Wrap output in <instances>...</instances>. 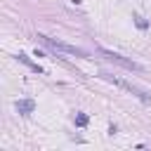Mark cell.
Returning a JSON list of instances; mask_svg holds the SVG:
<instances>
[{
  "label": "cell",
  "instance_id": "cell-1",
  "mask_svg": "<svg viewBox=\"0 0 151 151\" xmlns=\"http://www.w3.org/2000/svg\"><path fill=\"white\" fill-rule=\"evenodd\" d=\"M38 40H40L45 47H50V50H54V52H61V54H73V57H80V59H87V57H90L87 50L76 47V45H68V42L57 40V38H47V35H42V33H38Z\"/></svg>",
  "mask_w": 151,
  "mask_h": 151
},
{
  "label": "cell",
  "instance_id": "cell-2",
  "mask_svg": "<svg viewBox=\"0 0 151 151\" xmlns=\"http://www.w3.org/2000/svg\"><path fill=\"white\" fill-rule=\"evenodd\" d=\"M101 78H106V80H111L113 85H118V87L127 90V92H130L132 97H137L139 101H144V104H151V92H149V90H144V87H139V85H134V83H130V80L116 78V76H111V73H101Z\"/></svg>",
  "mask_w": 151,
  "mask_h": 151
},
{
  "label": "cell",
  "instance_id": "cell-3",
  "mask_svg": "<svg viewBox=\"0 0 151 151\" xmlns=\"http://www.w3.org/2000/svg\"><path fill=\"white\" fill-rule=\"evenodd\" d=\"M101 52V57L104 59H109L111 64H118V66H123V68H130V71H144V66L142 64H137V61H132V59H125V57H120V54H116V52H111V50H99Z\"/></svg>",
  "mask_w": 151,
  "mask_h": 151
},
{
  "label": "cell",
  "instance_id": "cell-4",
  "mask_svg": "<svg viewBox=\"0 0 151 151\" xmlns=\"http://www.w3.org/2000/svg\"><path fill=\"white\" fill-rule=\"evenodd\" d=\"M14 109H17L21 116H28V113H33L35 101H33V99H17V101H14Z\"/></svg>",
  "mask_w": 151,
  "mask_h": 151
},
{
  "label": "cell",
  "instance_id": "cell-5",
  "mask_svg": "<svg viewBox=\"0 0 151 151\" xmlns=\"http://www.w3.org/2000/svg\"><path fill=\"white\" fill-rule=\"evenodd\" d=\"M17 59H19L21 64H26V66H28L31 71H35V73H42V68H40V66L35 64V61H31V59H28V57H26L24 52H19V54H17Z\"/></svg>",
  "mask_w": 151,
  "mask_h": 151
},
{
  "label": "cell",
  "instance_id": "cell-6",
  "mask_svg": "<svg viewBox=\"0 0 151 151\" xmlns=\"http://www.w3.org/2000/svg\"><path fill=\"white\" fill-rule=\"evenodd\" d=\"M87 123H90L87 113H76V125H78V127H85Z\"/></svg>",
  "mask_w": 151,
  "mask_h": 151
},
{
  "label": "cell",
  "instance_id": "cell-7",
  "mask_svg": "<svg viewBox=\"0 0 151 151\" xmlns=\"http://www.w3.org/2000/svg\"><path fill=\"white\" fill-rule=\"evenodd\" d=\"M134 24L139 26V28H146L149 24H146V19H142V17H134Z\"/></svg>",
  "mask_w": 151,
  "mask_h": 151
},
{
  "label": "cell",
  "instance_id": "cell-8",
  "mask_svg": "<svg viewBox=\"0 0 151 151\" xmlns=\"http://www.w3.org/2000/svg\"><path fill=\"white\" fill-rule=\"evenodd\" d=\"M73 2H76V5H80V2H83V0H73Z\"/></svg>",
  "mask_w": 151,
  "mask_h": 151
}]
</instances>
